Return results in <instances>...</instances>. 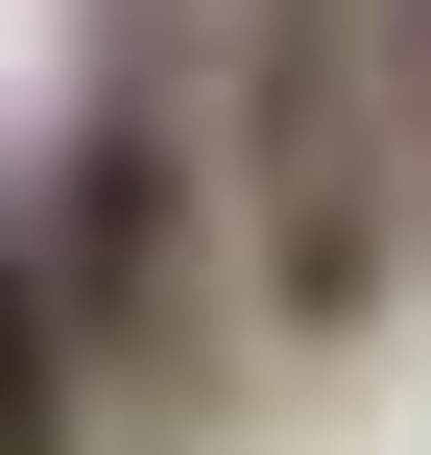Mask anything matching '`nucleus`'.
I'll return each mask as SVG.
<instances>
[{"label":"nucleus","mask_w":431,"mask_h":455,"mask_svg":"<svg viewBox=\"0 0 431 455\" xmlns=\"http://www.w3.org/2000/svg\"><path fill=\"white\" fill-rule=\"evenodd\" d=\"M360 72H384V144L431 168V0H360Z\"/></svg>","instance_id":"nucleus-4"},{"label":"nucleus","mask_w":431,"mask_h":455,"mask_svg":"<svg viewBox=\"0 0 431 455\" xmlns=\"http://www.w3.org/2000/svg\"><path fill=\"white\" fill-rule=\"evenodd\" d=\"M0 455H96V360H72V312H48L24 240H0Z\"/></svg>","instance_id":"nucleus-3"},{"label":"nucleus","mask_w":431,"mask_h":455,"mask_svg":"<svg viewBox=\"0 0 431 455\" xmlns=\"http://www.w3.org/2000/svg\"><path fill=\"white\" fill-rule=\"evenodd\" d=\"M192 144L120 96V120H72V168H48V216H24V264H48V312H72V360H168V312H192Z\"/></svg>","instance_id":"nucleus-2"},{"label":"nucleus","mask_w":431,"mask_h":455,"mask_svg":"<svg viewBox=\"0 0 431 455\" xmlns=\"http://www.w3.org/2000/svg\"><path fill=\"white\" fill-rule=\"evenodd\" d=\"M384 72H360V24L336 0H264V72H240V240H264V312L288 336H360L384 312V264H408V216H384Z\"/></svg>","instance_id":"nucleus-1"}]
</instances>
